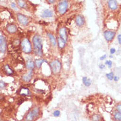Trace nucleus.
I'll return each instance as SVG.
<instances>
[{
	"mask_svg": "<svg viewBox=\"0 0 121 121\" xmlns=\"http://www.w3.org/2000/svg\"><path fill=\"white\" fill-rule=\"evenodd\" d=\"M7 48V42L5 37L3 35H0V53H4L6 52Z\"/></svg>",
	"mask_w": 121,
	"mask_h": 121,
	"instance_id": "obj_7",
	"label": "nucleus"
},
{
	"mask_svg": "<svg viewBox=\"0 0 121 121\" xmlns=\"http://www.w3.org/2000/svg\"><path fill=\"white\" fill-rule=\"evenodd\" d=\"M99 67L100 69H105V65H103V64H101V65H99Z\"/></svg>",
	"mask_w": 121,
	"mask_h": 121,
	"instance_id": "obj_35",
	"label": "nucleus"
},
{
	"mask_svg": "<svg viewBox=\"0 0 121 121\" xmlns=\"http://www.w3.org/2000/svg\"><path fill=\"white\" fill-rule=\"evenodd\" d=\"M115 52H116V49H115V48H111L110 49V53H111V55L115 53Z\"/></svg>",
	"mask_w": 121,
	"mask_h": 121,
	"instance_id": "obj_31",
	"label": "nucleus"
},
{
	"mask_svg": "<svg viewBox=\"0 0 121 121\" xmlns=\"http://www.w3.org/2000/svg\"><path fill=\"white\" fill-rule=\"evenodd\" d=\"M26 68L28 69H29L30 70H33L36 67L35 63L32 60H29L28 61H27V63L26 64Z\"/></svg>",
	"mask_w": 121,
	"mask_h": 121,
	"instance_id": "obj_21",
	"label": "nucleus"
},
{
	"mask_svg": "<svg viewBox=\"0 0 121 121\" xmlns=\"http://www.w3.org/2000/svg\"><path fill=\"white\" fill-rule=\"evenodd\" d=\"M17 21L19 22V24L22 25V26H27L28 24H29V22H30V19L27 16L21 14V13H17Z\"/></svg>",
	"mask_w": 121,
	"mask_h": 121,
	"instance_id": "obj_6",
	"label": "nucleus"
},
{
	"mask_svg": "<svg viewBox=\"0 0 121 121\" xmlns=\"http://www.w3.org/2000/svg\"><path fill=\"white\" fill-rule=\"evenodd\" d=\"M91 120L92 121H102L103 118L99 114H94L91 117Z\"/></svg>",
	"mask_w": 121,
	"mask_h": 121,
	"instance_id": "obj_23",
	"label": "nucleus"
},
{
	"mask_svg": "<svg viewBox=\"0 0 121 121\" xmlns=\"http://www.w3.org/2000/svg\"><path fill=\"white\" fill-rule=\"evenodd\" d=\"M11 6L12 7L13 9H15V10H17V6H16V5H15V3H11Z\"/></svg>",
	"mask_w": 121,
	"mask_h": 121,
	"instance_id": "obj_32",
	"label": "nucleus"
},
{
	"mask_svg": "<svg viewBox=\"0 0 121 121\" xmlns=\"http://www.w3.org/2000/svg\"><path fill=\"white\" fill-rule=\"evenodd\" d=\"M39 115V109L38 107H34L32 109L25 117V121H34V119L38 117Z\"/></svg>",
	"mask_w": 121,
	"mask_h": 121,
	"instance_id": "obj_3",
	"label": "nucleus"
},
{
	"mask_svg": "<svg viewBox=\"0 0 121 121\" xmlns=\"http://www.w3.org/2000/svg\"><path fill=\"white\" fill-rule=\"evenodd\" d=\"M113 117L115 118V121H121V113L118 112L117 111H115L113 113Z\"/></svg>",
	"mask_w": 121,
	"mask_h": 121,
	"instance_id": "obj_24",
	"label": "nucleus"
},
{
	"mask_svg": "<svg viewBox=\"0 0 121 121\" xmlns=\"http://www.w3.org/2000/svg\"><path fill=\"white\" fill-rule=\"evenodd\" d=\"M106 76H107V78H108V80H112L113 78H114V73L113 72H111V73H108V74H106Z\"/></svg>",
	"mask_w": 121,
	"mask_h": 121,
	"instance_id": "obj_25",
	"label": "nucleus"
},
{
	"mask_svg": "<svg viewBox=\"0 0 121 121\" xmlns=\"http://www.w3.org/2000/svg\"><path fill=\"white\" fill-rule=\"evenodd\" d=\"M59 37L67 43L68 41V32L65 27H61L59 30Z\"/></svg>",
	"mask_w": 121,
	"mask_h": 121,
	"instance_id": "obj_9",
	"label": "nucleus"
},
{
	"mask_svg": "<svg viewBox=\"0 0 121 121\" xmlns=\"http://www.w3.org/2000/svg\"><path fill=\"white\" fill-rule=\"evenodd\" d=\"M106 58H107V55H103V56H101V57H100V60H105Z\"/></svg>",
	"mask_w": 121,
	"mask_h": 121,
	"instance_id": "obj_34",
	"label": "nucleus"
},
{
	"mask_svg": "<svg viewBox=\"0 0 121 121\" xmlns=\"http://www.w3.org/2000/svg\"><path fill=\"white\" fill-rule=\"evenodd\" d=\"M112 60H106L105 61V65L109 67V69H111V68L112 67Z\"/></svg>",
	"mask_w": 121,
	"mask_h": 121,
	"instance_id": "obj_26",
	"label": "nucleus"
},
{
	"mask_svg": "<svg viewBox=\"0 0 121 121\" xmlns=\"http://www.w3.org/2000/svg\"><path fill=\"white\" fill-rule=\"evenodd\" d=\"M32 45L34 54L37 56H42L43 48L42 38L39 35H35L32 38Z\"/></svg>",
	"mask_w": 121,
	"mask_h": 121,
	"instance_id": "obj_1",
	"label": "nucleus"
},
{
	"mask_svg": "<svg viewBox=\"0 0 121 121\" xmlns=\"http://www.w3.org/2000/svg\"><path fill=\"white\" fill-rule=\"evenodd\" d=\"M3 70H4V72H5V73L8 76L13 75V73H14L12 69L9 67V65H5L3 66Z\"/></svg>",
	"mask_w": 121,
	"mask_h": 121,
	"instance_id": "obj_17",
	"label": "nucleus"
},
{
	"mask_svg": "<svg viewBox=\"0 0 121 121\" xmlns=\"http://www.w3.org/2000/svg\"><path fill=\"white\" fill-rule=\"evenodd\" d=\"M21 46L22 52L25 53H31L32 52V45L30 42V40L27 38H24L22 39L21 42Z\"/></svg>",
	"mask_w": 121,
	"mask_h": 121,
	"instance_id": "obj_2",
	"label": "nucleus"
},
{
	"mask_svg": "<svg viewBox=\"0 0 121 121\" xmlns=\"http://www.w3.org/2000/svg\"><path fill=\"white\" fill-rule=\"evenodd\" d=\"M32 78V70H30L28 73H25L22 76V80L25 82H30L31 79Z\"/></svg>",
	"mask_w": 121,
	"mask_h": 121,
	"instance_id": "obj_14",
	"label": "nucleus"
},
{
	"mask_svg": "<svg viewBox=\"0 0 121 121\" xmlns=\"http://www.w3.org/2000/svg\"><path fill=\"white\" fill-rule=\"evenodd\" d=\"M35 66L38 69H39L40 67H42V65L43 63H48L47 60L45 59H36L35 60Z\"/></svg>",
	"mask_w": 121,
	"mask_h": 121,
	"instance_id": "obj_20",
	"label": "nucleus"
},
{
	"mask_svg": "<svg viewBox=\"0 0 121 121\" xmlns=\"http://www.w3.org/2000/svg\"><path fill=\"white\" fill-rule=\"evenodd\" d=\"M48 1L49 3L52 4V3H53L55 1V0H48Z\"/></svg>",
	"mask_w": 121,
	"mask_h": 121,
	"instance_id": "obj_36",
	"label": "nucleus"
},
{
	"mask_svg": "<svg viewBox=\"0 0 121 121\" xmlns=\"http://www.w3.org/2000/svg\"><path fill=\"white\" fill-rule=\"evenodd\" d=\"M69 8V3L67 1H61L57 5V10L58 13L60 15H64L68 10Z\"/></svg>",
	"mask_w": 121,
	"mask_h": 121,
	"instance_id": "obj_5",
	"label": "nucleus"
},
{
	"mask_svg": "<svg viewBox=\"0 0 121 121\" xmlns=\"http://www.w3.org/2000/svg\"><path fill=\"white\" fill-rule=\"evenodd\" d=\"M115 35H116V32L115 31H111V30H105L103 32V36L106 41L107 42H111L112 39H114Z\"/></svg>",
	"mask_w": 121,
	"mask_h": 121,
	"instance_id": "obj_8",
	"label": "nucleus"
},
{
	"mask_svg": "<svg viewBox=\"0 0 121 121\" xmlns=\"http://www.w3.org/2000/svg\"><path fill=\"white\" fill-rule=\"evenodd\" d=\"M3 99V96L0 95V100H2V99Z\"/></svg>",
	"mask_w": 121,
	"mask_h": 121,
	"instance_id": "obj_38",
	"label": "nucleus"
},
{
	"mask_svg": "<svg viewBox=\"0 0 121 121\" xmlns=\"http://www.w3.org/2000/svg\"><path fill=\"white\" fill-rule=\"evenodd\" d=\"M48 36L49 39V42L51 43V44L53 47H55L57 45V39L55 38V36L51 33H48Z\"/></svg>",
	"mask_w": 121,
	"mask_h": 121,
	"instance_id": "obj_16",
	"label": "nucleus"
},
{
	"mask_svg": "<svg viewBox=\"0 0 121 121\" xmlns=\"http://www.w3.org/2000/svg\"><path fill=\"white\" fill-rule=\"evenodd\" d=\"M75 22L78 27H82L84 26L86 21L84 17L81 15H77L75 17Z\"/></svg>",
	"mask_w": 121,
	"mask_h": 121,
	"instance_id": "obj_10",
	"label": "nucleus"
},
{
	"mask_svg": "<svg viewBox=\"0 0 121 121\" xmlns=\"http://www.w3.org/2000/svg\"><path fill=\"white\" fill-rule=\"evenodd\" d=\"M24 99H21L20 101H18V105H21V103H22L23 102H24Z\"/></svg>",
	"mask_w": 121,
	"mask_h": 121,
	"instance_id": "obj_37",
	"label": "nucleus"
},
{
	"mask_svg": "<svg viewBox=\"0 0 121 121\" xmlns=\"http://www.w3.org/2000/svg\"><path fill=\"white\" fill-rule=\"evenodd\" d=\"M82 82L84 84L85 86H86V87H89L91 84V79L88 78L87 76H84L82 78Z\"/></svg>",
	"mask_w": 121,
	"mask_h": 121,
	"instance_id": "obj_22",
	"label": "nucleus"
},
{
	"mask_svg": "<svg viewBox=\"0 0 121 121\" xmlns=\"http://www.w3.org/2000/svg\"><path fill=\"white\" fill-rule=\"evenodd\" d=\"M109 8L112 11H115L118 9V3L116 0H109L108 1Z\"/></svg>",
	"mask_w": 121,
	"mask_h": 121,
	"instance_id": "obj_13",
	"label": "nucleus"
},
{
	"mask_svg": "<svg viewBox=\"0 0 121 121\" xmlns=\"http://www.w3.org/2000/svg\"><path fill=\"white\" fill-rule=\"evenodd\" d=\"M60 115V111H59V110H56V111H55L54 112H53V116L55 117H59Z\"/></svg>",
	"mask_w": 121,
	"mask_h": 121,
	"instance_id": "obj_27",
	"label": "nucleus"
},
{
	"mask_svg": "<svg viewBox=\"0 0 121 121\" xmlns=\"http://www.w3.org/2000/svg\"><path fill=\"white\" fill-rule=\"evenodd\" d=\"M113 80H114L115 82H117V81H118V80H119V77H118V76H115Z\"/></svg>",
	"mask_w": 121,
	"mask_h": 121,
	"instance_id": "obj_33",
	"label": "nucleus"
},
{
	"mask_svg": "<svg viewBox=\"0 0 121 121\" xmlns=\"http://www.w3.org/2000/svg\"><path fill=\"white\" fill-rule=\"evenodd\" d=\"M17 5L22 9H26L28 8V3L26 0H17Z\"/></svg>",
	"mask_w": 121,
	"mask_h": 121,
	"instance_id": "obj_18",
	"label": "nucleus"
},
{
	"mask_svg": "<svg viewBox=\"0 0 121 121\" xmlns=\"http://www.w3.org/2000/svg\"><path fill=\"white\" fill-rule=\"evenodd\" d=\"M18 94L24 96H29L31 95V91L28 88H26L24 86H22L18 91Z\"/></svg>",
	"mask_w": 121,
	"mask_h": 121,
	"instance_id": "obj_12",
	"label": "nucleus"
},
{
	"mask_svg": "<svg viewBox=\"0 0 121 121\" xmlns=\"http://www.w3.org/2000/svg\"><path fill=\"white\" fill-rule=\"evenodd\" d=\"M53 16V13L52 11L49 9H45L43 11L42 14V18H49V17H52Z\"/></svg>",
	"mask_w": 121,
	"mask_h": 121,
	"instance_id": "obj_15",
	"label": "nucleus"
},
{
	"mask_svg": "<svg viewBox=\"0 0 121 121\" xmlns=\"http://www.w3.org/2000/svg\"><path fill=\"white\" fill-rule=\"evenodd\" d=\"M0 121H2V120H0Z\"/></svg>",
	"mask_w": 121,
	"mask_h": 121,
	"instance_id": "obj_39",
	"label": "nucleus"
},
{
	"mask_svg": "<svg viewBox=\"0 0 121 121\" xmlns=\"http://www.w3.org/2000/svg\"><path fill=\"white\" fill-rule=\"evenodd\" d=\"M49 65H50V68H51L53 74H57L60 72L61 67H62L61 63L57 59H55V60H52V62L49 63Z\"/></svg>",
	"mask_w": 121,
	"mask_h": 121,
	"instance_id": "obj_4",
	"label": "nucleus"
},
{
	"mask_svg": "<svg viewBox=\"0 0 121 121\" xmlns=\"http://www.w3.org/2000/svg\"><path fill=\"white\" fill-rule=\"evenodd\" d=\"M57 43L59 48L62 49H63L65 47V43H66V42L65 41H63L60 38L58 37L57 38Z\"/></svg>",
	"mask_w": 121,
	"mask_h": 121,
	"instance_id": "obj_19",
	"label": "nucleus"
},
{
	"mask_svg": "<svg viewBox=\"0 0 121 121\" xmlns=\"http://www.w3.org/2000/svg\"><path fill=\"white\" fill-rule=\"evenodd\" d=\"M116 111H117L118 112L121 113V103H119L116 106Z\"/></svg>",
	"mask_w": 121,
	"mask_h": 121,
	"instance_id": "obj_29",
	"label": "nucleus"
},
{
	"mask_svg": "<svg viewBox=\"0 0 121 121\" xmlns=\"http://www.w3.org/2000/svg\"><path fill=\"white\" fill-rule=\"evenodd\" d=\"M117 38H118V43L121 45V34H118V36H117Z\"/></svg>",
	"mask_w": 121,
	"mask_h": 121,
	"instance_id": "obj_30",
	"label": "nucleus"
},
{
	"mask_svg": "<svg viewBox=\"0 0 121 121\" xmlns=\"http://www.w3.org/2000/svg\"><path fill=\"white\" fill-rule=\"evenodd\" d=\"M6 30L9 33L15 34L17 31V26L15 24L11 23V24H9L7 25Z\"/></svg>",
	"mask_w": 121,
	"mask_h": 121,
	"instance_id": "obj_11",
	"label": "nucleus"
},
{
	"mask_svg": "<svg viewBox=\"0 0 121 121\" xmlns=\"http://www.w3.org/2000/svg\"><path fill=\"white\" fill-rule=\"evenodd\" d=\"M6 83L3 82V81H0V89H3L5 87H6Z\"/></svg>",
	"mask_w": 121,
	"mask_h": 121,
	"instance_id": "obj_28",
	"label": "nucleus"
}]
</instances>
